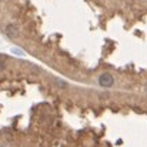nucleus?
Segmentation results:
<instances>
[{
    "instance_id": "obj_1",
    "label": "nucleus",
    "mask_w": 147,
    "mask_h": 147,
    "mask_svg": "<svg viewBox=\"0 0 147 147\" xmlns=\"http://www.w3.org/2000/svg\"><path fill=\"white\" fill-rule=\"evenodd\" d=\"M113 83H114V79H113L111 74L103 73V74L98 76V84H100V86H103V87H110V86H113Z\"/></svg>"
}]
</instances>
